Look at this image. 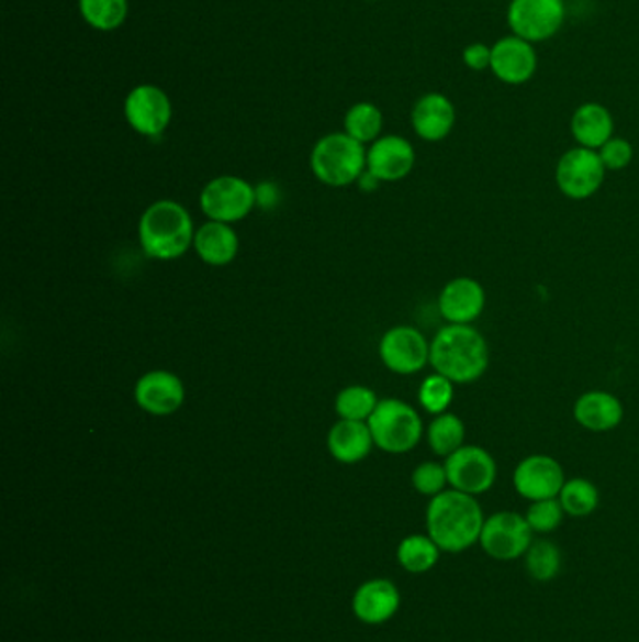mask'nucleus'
<instances>
[{"label":"nucleus","mask_w":639,"mask_h":642,"mask_svg":"<svg viewBox=\"0 0 639 642\" xmlns=\"http://www.w3.org/2000/svg\"><path fill=\"white\" fill-rule=\"evenodd\" d=\"M564 517L567 513L559 498L531 501L525 511V521L531 527L532 533H538V535H548L559 530Z\"/></svg>","instance_id":"32"},{"label":"nucleus","mask_w":639,"mask_h":642,"mask_svg":"<svg viewBox=\"0 0 639 642\" xmlns=\"http://www.w3.org/2000/svg\"><path fill=\"white\" fill-rule=\"evenodd\" d=\"M598 155H601L602 164L607 171H620V169L630 166V162H632V143L625 137H615L614 135L609 142L604 143L598 148Z\"/></svg>","instance_id":"34"},{"label":"nucleus","mask_w":639,"mask_h":642,"mask_svg":"<svg viewBox=\"0 0 639 642\" xmlns=\"http://www.w3.org/2000/svg\"><path fill=\"white\" fill-rule=\"evenodd\" d=\"M328 451L341 464H357L370 455L373 443L370 427L365 421L339 419L328 432Z\"/></svg>","instance_id":"23"},{"label":"nucleus","mask_w":639,"mask_h":642,"mask_svg":"<svg viewBox=\"0 0 639 642\" xmlns=\"http://www.w3.org/2000/svg\"><path fill=\"white\" fill-rule=\"evenodd\" d=\"M193 246L198 256L211 267L229 265L238 254V235L231 224L209 220L195 232Z\"/></svg>","instance_id":"22"},{"label":"nucleus","mask_w":639,"mask_h":642,"mask_svg":"<svg viewBox=\"0 0 639 642\" xmlns=\"http://www.w3.org/2000/svg\"><path fill=\"white\" fill-rule=\"evenodd\" d=\"M455 381L445 378L442 374H429L428 378H424L418 389V400L424 410L431 413V416H441L448 411L452 400H455Z\"/></svg>","instance_id":"31"},{"label":"nucleus","mask_w":639,"mask_h":642,"mask_svg":"<svg viewBox=\"0 0 639 642\" xmlns=\"http://www.w3.org/2000/svg\"><path fill=\"white\" fill-rule=\"evenodd\" d=\"M366 151L362 143L347 134H328L315 143L310 166L315 177L328 187H349L366 171Z\"/></svg>","instance_id":"4"},{"label":"nucleus","mask_w":639,"mask_h":642,"mask_svg":"<svg viewBox=\"0 0 639 642\" xmlns=\"http://www.w3.org/2000/svg\"><path fill=\"white\" fill-rule=\"evenodd\" d=\"M463 63L473 71H484L492 66V47L482 42L467 45L463 49Z\"/></svg>","instance_id":"35"},{"label":"nucleus","mask_w":639,"mask_h":642,"mask_svg":"<svg viewBox=\"0 0 639 642\" xmlns=\"http://www.w3.org/2000/svg\"><path fill=\"white\" fill-rule=\"evenodd\" d=\"M567 483L563 464L550 455H529L519 461L512 474V485L524 500L557 498Z\"/></svg>","instance_id":"12"},{"label":"nucleus","mask_w":639,"mask_h":642,"mask_svg":"<svg viewBox=\"0 0 639 642\" xmlns=\"http://www.w3.org/2000/svg\"><path fill=\"white\" fill-rule=\"evenodd\" d=\"M606 174L607 169L602 164L598 151L578 145L567 151L557 162V188L569 200H588L601 190Z\"/></svg>","instance_id":"7"},{"label":"nucleus","mask_w":639,"mask_h":642,"mask_svg":"<svg viewBox=\"0 0 639 642\" xmlns=\"http://www.w3.org/2000/svg\"><path fill=\"white\" fill-rule=\"evenodd\" d=\"M135 402L156 418L173 416L184 405V384L179 376L167 370H153L139 378L135 384Z\"/></svg>","instance_id":"17"},{"label":"nucleus","mask_w":639,"mask_h":642,"mask_svg":"<svg viewBox=\"0 0 639 642\" xmlns=\"http://www.w3.org/2000/svg\"><path fill=\"white\" fill-rule=\"evenodd\" d=\"M378 395L370 387L351 386L338 392L336 397V413L339 419L346 421H365L371 418V413L378 408Z\"/></svg>","instance_id":"30"},{"label":"nucleus","mask_w":639,"mask_h":642,"mask_svg":"<svg viewBox=\"0 0 639 642\" xmlns=\"http://www.w3.org/2000/svg\"><path fill=\"white\" fill-rule=\"evenodd\" d=\"M557 498L561 501L567 517H574V519H585L588 514L595 513L601 506L598 488L595 483L588 482L585 477L567 479Z\"/></svg>","instance_id":"27"},{"label":"nucleus","mask_w":639,"mask_h":642,"mask_svg":"<svg viewBox=\"0 0 639 642\" xmlns=\"http://www.w3.org/2000/svg\"><path fill=\"white\" fill-rule=\"evenodd\" d=\"M411 483L418 495L428 496L429 500L441 495L448 487L445 463L426 461V463L418 464L411 476Z\"/></svg>","instance_id":"33"},{"label":"nucleus","mask_w":639,"mask_h":642,"mask_svg":"<svg viewBox=\"0 0 639 642\" xmlns=\"http://www.w3.org/2000/svg\"><path fill=\"white\" fill-rule=\"evenodd\" d=\"M346 134L362 143H373L379 140L383 130V113L378 106L370 102L355 103L346 115Z\"/></svg>","instance_id":"29"},{"label":"nucleus","mask_w":639,"mask_h":642,"mask_svg":"<svg viewBox=\"0 0 639 642\" xmlns=\"http://www.w3.org/2000/svg\"><path fill=\"white\" fill-rule=\"evenodd\" d=\"M512 34L538 44L553 38L564 23V0H512L506 12Z\"/></svg>","instance_id":"9"},{"label":"nucleus","mask_w":639,"mask_h":642,"mask_svg":"<svg viewBox=\"0 0 639 642\" xmlns=\"http://www.w3.org/2000/svg\"><path fill=\"white\" fill-rule=\"evenodd\" d=\"M429 344L418 329L397 325L383 334L379 355L391 373L411 376L429 365Z\"/></svg>","instance_id":"11"},{"label":"nucleus","mask_w":639,"mask_h":642,"mask_svg":"<svg viewBox=\"0 0 639 642\" xmlns=\"http://www.w3.org/2000/svg\"><path fill=\"white\" fill-rule=\"evenodd\" d=\"M124 115L137 134L156 137L169 126L173 108L160 87L139 85L126 98Z\"/></svg>","instance_id":"13"},{"label":"nucleus","mask_w":639,"mask_h":642,"mask_svg":"<svg viewBox=\"0 0 639 642\" xmlns=\"http://www.w3.org/2000/svg\"><path fill=\"white\" fill-rule=\"evenodd\" d=\"M402 604L396 585L389 578H373L358 588L352 598V612L360 622L379 626L394 618Z\"/></svg>","instance_id":"19"},{"label":"nucleus","mask_w":639,"mask_h":642,"mask_svg":"<svg viewBox=\"0 0 639 642\" xmlns=\"http://www.w3.org/2000/svg\"><path fill=\"white\" fill-rule=\"evenodd\" d=\"M256 198L259 206L269 207L270 203L278 201V188L270 182H262L259 187H256Z\"/></svg>","instance_id":"36"},{"label":"nucleus","mask_w":639,"mask_h":642,"mask_svg":"<svg viewBox=\"0 0 639 642\" xmlns=\"http://www.w3.org/2000/svg\"><path fill=\"white\" fill-rule=\"evenodd\" d=\"M525 572L537 583H550L563 569V553L550 540H535L524 556Z\"/></svg>","instance_id":"26"},{"label":"nucleus","mask_w":639,"mask_h":642,"mask_svg":"<svg viewBox=\"0 0 639 642\" xmlns=\"http://www.w3.org/2000/svg\"><path fill=\"white\" fill-rule=\"evenodd\" d=\"M368 427L379 450L392 455L415 450L424 434L423 419L418 411L400 399L379 400L378 408L368 419Z\"/></svg>","instance_id":"5"},{"label":"nucleus","mask_w":639,"mask_h":642,"mask_svg":"<svg viewBox=\"0 0 639 642\" xmlns=\"http://www.w3.org/2000/svg\"><path fill=\"white\" fill-rule=\"evenodd\" d=\"M411 124L424 142H442L456 126L455 103L441 92H428L413 106Z\"/></svg>","instance_id":"18"},{"label":"nucleus","mask_w":639,"mask_h":642,"mask_svg":"<svg viewBox=\"0 0 639 642\" xmlns=\"http://www.w3.org/2000/svg\"><path fill=\"white\" fill-rule=\"evenodd\" d=\"M538 57L535 45L518 38L505 36L492 45L493 76L506 85H524L537 74Z\"/></svg>","instance_id":"15"},{"label":"nucleus","mask_w":639,"mask_h":642,"mask_svg":"<svg viewBox=\"0 0 639 642\" xmlns=\"http://www.w3.org/2000/svg\"><path fill=\"white\" fill-rule=\"evenodd\" d=\"M570 132L580 147L598 151L614 137V117L602 103H582L570 119Z\"/></svg>","instance_id":"21"},{"label":"nucleus","mask_w":639,"mask_h":642,"mask_svg":"<svg viewBox=\"0 0 639 642\" xmlns=\"http://www.w3.org/2000/svg\"><path fill=\"white\" fill-rule=\"evenodd\" d=\"M448 487L477 498L486 495L497 482V463L490 451L480 445H463L445 458Z\"/></svg>","instance_id":"10"},{"label":"nucleus","mask_w":639,"mask_h":642,"mask_svg":"<svg viewBox=\"0 0 639 642\" xmlns=\"http://www.w3.org/2000/svg\"><path fill=\"white\" fill-rule=\"evenodd\" d=\"M190 212L173 200L154 201L139 220V243L148 257L169 262L184 256L193 246Z\"/></svg>","instance_id":"3"},{"label":"nucleus","mask_w":639,"mask_h":642,"mask_svg":"<svg viewBox=\"0 0 639 642\" xmlns=\"http://www.w3.org/2000/svg\"><path fill=\"white\" fill-rule=\"evenodd\" d=\"M429 365L456 386H469L487 373L490 346L473 325L447 323L429 344Z\"/></svg>","instance_id":"2"},{"label":"nucleus","mask_w":639,"mask_h":642,"mask_svg":"<svg viewBox=\"0 0 639 642\" xmlns=\"http://www.w3.org/2000/svg\"><path fill=\"white\" fill-rule=\"evenodd\" d=\"M415 148L402 135H383L371 143L366 169L379 182H396L407 177L415 167Z\"/></svg>","instance_id":"16"},{"label":"nucleus","mask_w":639,"mask_h":642,"mask_svg":"<svg viewBox=\"0 0 639 642\" xmlns=\"http://www.w3.org/2000/svg\"><path fill=\"white\" fill-rule=\"evenodd\" d=\"M531 527L525 514L516 511H497L490 514L480 532L479 545L486 556L497 562L524 558L532 541Z\"/></svg>","instance_id":"6"},{"label":"nucleus","mask_w":639,"mask_h":642,"mask_svg":"<svg viewBox=\"0 0 639 642\" xmlns=\"http://www.w3.org/2000/svg\"><path fill=\"white\" fill-rule=\"evenodd\" d=\"M486 521L479 500L455 488L431 498L426 509V530L442 553L461 554L479 545Z\"/></svg>","instance_id":"1"},{"label":"nucleus","mask_w":639,"mask_h":642,"mask_svg":"<svg viewBox=\"0 0 639 642\" xmlns=\"http://www.w3.org/2000/svg\"><path fill=\"white\" fill-rule=\"evenodd\" d=\"M441 549L428 533H413L397 545V562L413 575H423L434 569L441 558Z\"/></svg>","instance_id":"24"},{"label":"nucleus","mask_w":639,"mask_h":642,"mask_svg":"<svg viewBox=\"0 0 639 642\" xmlns=\"http://www.w3.org/2000/svg\"><path fill=\"white\" fill-rule=\"evenodd\" d=\"M199 203L209 220L233 224L246 219L256 207V188L240 177L224 175L212 179L203 188Z\"/></svg>","instance_id":"8"},{"label":"nucleus","mask_w":639,"mask_h":642,"mask_svg":"<svg viewBox=\"0 0 639 642\" xmlns=\"http://www.w3.org/2000/svg\"><path fill=\"white\" fill-rule=\"evenodd\" d=\"M466 423L461 418L452 411H445L441 416H435L434 421L429 423L426 438L429 450L434 451L435 455L447 458L466 445Z\"/></svg>","instance_id":"25"},{"label":"nucleus","mask_w":639,"mask_h":642,"mask_svg":"<svg viewBox=\"0 0 639 642\" xmlns=\"http://www.w3.org/2000/svg\"><path fill=\"white\" fill-rule=\"evenodd\" d=\"M575 423L588 432H609L617 429L625 418V406L614 392L587 391L575 400Z\"/></svg>","instance_id":"20"},{"label":"nucleus","mask_w":639,"mask_h":642,"mask_svg":"<svg viewBox=\"0 0 639 642\" xmlns=\"http://www.w3.org/2000/svg\"><path fill=\"white\" fill-rule=\"evenodd\" d=\"M83 20L97 31H115L126 21L128 0H79Z\"/></svg>","instance_id":"28"},{"label":"nucleus","mask_w":639,"mask_h":642,"mask_svg":"<svg viewBox=\"0 0 639 642\" xmlns=\"http://www.w3.org/2000/svg\"><path fill=\"white\" fill-rule=\"evenodd\" d=\"M437 307L448 323L473 325L486 309V289L471 277L452 278L441 289Z\"/></svg>","instance_id":"14"}]
</instances>
